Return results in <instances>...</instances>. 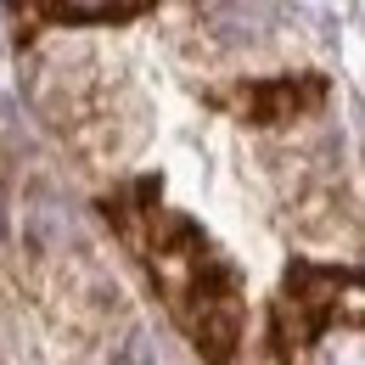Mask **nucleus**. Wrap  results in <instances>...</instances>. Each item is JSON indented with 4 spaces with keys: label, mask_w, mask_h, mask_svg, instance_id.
<instances>
[{
    "label": "nucleus",
    "mask_w": 365,
    "mask_h": 365,
    "mask_svg": "<svg viewBox=\"0 0 365 365\" xmlns=\"http://www.w3.org/2000/svg\"><path fill=\"white\" fill-rule=\"evenodd\" d=\"M304 365H365V287H354L349 309H331L309 326Z\"/></svg>",
    "instance_id": "f257e3e1"
},
{
    "label": "nucleus",
    "mask_w": 365,
    "mask_h": 365,
    "mask_svg": "<svg viewBox=\"0 0 365 365\" xmlns=\"http://www.w3.org/2000/svg\"><path fill=\"white\" fill-rule=\"evenodd\" d=\"M56 17H113V11H135L146 0H46Z\"/></svg>",
    "instance_id": "f03ea898"
},
{
    "label": "nucleus",
    "mask_w": 365,
    "mask_h": 365,
    "mask_svg": "<svg viewBox=\"0 0 365 365\" xmlns=\"http://www.w3.org/2000/svg\"><path fill=\"white\" fill-rule=\"evenodd\" d=\"M113 365H158V354H152V343H146V337H130V343H124V349H118V360Z\"/></svg>",
    "instance_id": "7ed1b4c3"
},
{
    "label": "nucleus",
    "mask_w": 365,
    "mask_h": 365,
    "mask_svg": "<svg viewBox=\"0 0 365 365\" xmlns=\"http://www.w3.org/2000/svg\"><path fill=\"white\" fill-rule=\"evenodd\" d=\"M0 230H6V220H0Z\"/></svg>",
    "instance_id": "20e7f679"
}]
</instances>
